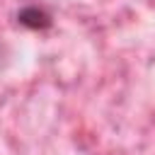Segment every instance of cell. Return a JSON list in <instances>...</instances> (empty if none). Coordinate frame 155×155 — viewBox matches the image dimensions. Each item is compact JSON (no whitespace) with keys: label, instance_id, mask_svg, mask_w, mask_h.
Instances as JSON below:
<instances>
[{"label":"cell","instance_id":"6da1fadb","mask_svg":"<svg viewBox=\"0 0 155 155\" xmlns=\"http://www.w3.org/2000/svg\"><path fill=\"white\" fill-rule=\"evenodd\" d=\"M17 22L31 31H46L53 27V17L46 7H39V5H24L17 10Z\"/></svg>","mask_w":155,"mask_h":155}]
</instances>
